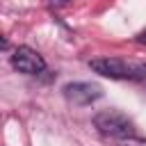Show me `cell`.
Listing matches in <instances>:
<instances>
[{"mask_svg": "<svg viewBox=\"0 0 146 146\" xmlns=\"http://www.w3.org/2000/svg\"><path fill=\"white\" fill-rule=\"evenodd\" d=\"M68 2H71V0H52V5H57V7H59V5H68Z\"/></svg>", "mask_w": 146, "mask_h": 146, "instance_id": "7", "label": "cell"}, {"mask_svg": "<svg viewBox=\"0 0 146 146\" xmlns=\"http://www.w3.org/2000/svg\"><path fill=\"white\" fill-rule=\"evenodd\" d=\"M11 66L25 75H39L46 71V59L30 46H18L11 55Z\"/></svg>", "mask_w": 146, "mask_h": 146, "instance_id": "3", "label": "cell"}, {"mask_svg": "<svg viewBox=\"0 0 146 146\" xmlns=\"http://www.w3.org/2000/svg\"><path fill=\"white\" fill-rule=\"evenodd\" d=\"M103 96V89L94 82H68L64 87V98L73 105H91Z\"/></svg>", "mask_w": 146, "mask_h": 146, "instance_id": "4", "label": "cell"}, {"mask_svg": "<svg viewBox=\"0 0 146 146\" xmlns=\"http://www.w3.org/2000/svg\"><path fill=\"white\" fill-rule=\"evenodd\" d=\"M116 144L119 146H146V139H141V137H125V139H119Z\"/></svg>", "mask_w": 146, "mask_h": 146, "instance_id": "5", "label": "cell"}, {"mask_svg": "<svg viewBox=\"0 0 146 146\" xmlns=\"http://www.w3.org/2000/svg\"><path fill=\"white\" fill-rule=\"evenodd\" d=\"M89 68L112 80H146V64H130L119 57H98L89 62Z\"/></svg>", "mask_w": 146, "mask_h": 146, "instance_id": "1", "label": "cell"}, {"mask_svg": "<svg viewBox=\"0 0 146 146\" xmlns=\"http://www.w3.org/2000/svg\"><path fill=\"white\" fill-rule=\"evenodd\" d=\"M137 41H139V43H146V30H144V32L137 36Z\"/></svg>", "mask_w": 146, "mask_h": 146, "instance_id": "6", "label": "cell"}, {"mask_svg": "<svg viewBox=\"0 0 146 146\" xmlns=\"http://www.w3.org/2000/svg\"><path fill=\"white\" fill-rule=\"evenodd\" d=\"M94 128L105 135V137H112V139H125V137H132L135 128H132V121L121 114V112H100L94 116Z\"/></svg>", "mask_w": 146, "mask_h": 146, "instance_id": "2", "label": "cell"}]
</instances>
